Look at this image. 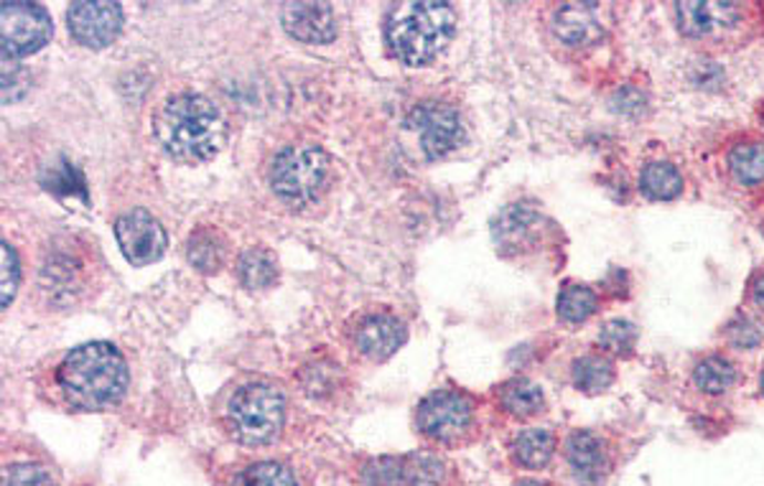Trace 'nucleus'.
Masks as SVG:
<instances>
[{
  "instance_id": "6e6552de",
  "label": "nucleus",
  "mask_w": 764,
  "mask_h": 486,
  "mask_svg": "<svg viewBox=\"0 0 764 486\" xmlns=\"http://www.w3.org/2000/svg\"><path fill=\"white\" fill-rule=\"evenodd\" d=\"M0 36L3 54L27 56L52 39V19L39 3H0Z\"/></svg>"
},
{
  "instance_id": "ddd939ff",
  "label": "nucleus",
  "mask_w": 764,
  "mask_h": 486,
  "mask_svg": "<svg viewBox=\"0 0 764 486\" xmlns=\"http://www.w3.org/2000/svg\"><path fill=\"white\" fill-rule=\"evenodd\" d=\"M551 31L561 41V46L574 49V52L599 46L604 33H607L599 19V6L594 3H566L556 8L551 19Z\"/></svg>"
},
{
  "instance_id": "a878e982",
  "label": "nucleus",
  "mask_w": 764,
  "mask_h": 486,
  "mask_svg": "<svg viewBox=\"0 0 764 486\" xmlns=\"http://www.w3.org/2000/svg\"><path fill=\"white\" fill-rule=\"evenodd\" d=\"M238 278L250 290L271 288L279 278V265L268 250H248L238 263Z\"/></svg>"
},
{
  "instance_id": "9b49d317",
  "label": "nucleus",
  "mask_w": 764,
  "mask_h": 486,
  "mask_svg": "<svg viewBox=\"0 0 764 486\" xmlns=\"http://www.w3.org/2000/svg\"><path fill=\"white\" fill-rule=\"evenodd\" d=\"M70 31L77 44L87 49H105L117 39L123 29V11L117 3H72L70 8Z\"/></svg>"
},
{
  "instance_id": "5701e85b",
  "label": "nucleus",
  "mask_w": 764,
  "mask_h": 486,
  "mask_svg": "<svg viewBox=\"0 0 764 486\" xmlns=\"http://www.w3.org/2000/svg\"><path fill=\"white\" fill-rule=\"evenodd\" d=\"M510 454L520 468L541 472V468L551 464L553 454H556V435L545 429H527L517 433V439L512 441Z\"/></svg>"
},
{
  "instance_id": "2eb2a0df",
  "label": "nucleus",
  "mask_w": 764,
  "mask_h": 486,
  "mask_svg": "<svg viewBox=\"0 0 764 486\" xmlns=\"http://www.w3.org/2000/svg\"><path fill=\"white\" fill-rule=\"evenodd\" d=\"M39 283H41V288L49 293V300L70 306L87 283L85 260H80L77 255L70 257L66 253H56L41 265Z\"/></svg>"
},
{
  "instance_id": "b1692460",
  "label": "nucleus",
  "mask_w": 764,
  "mask_h": 486,
  "mask_svg": "<svg viewBox=\"0 0 764 486\" xmlns=\"http://www.w3.org/2000/svg\"><path fill=\"white\" fill-rule=\"evenodd\" d=\"M500 405L507 415L517 418V421H527V418L543 413L545 395L538 384L531 380H512L507 384H502Z\"/></svg>"
},
{
  "instance_id": "393cba45",
  "label": "nucleus",
  "mask_w": 764,
  "mask_h": 486,
  "mask_svg": "<svg viewBox=\"0 0 764 486\" xmlns=\"http://www.w3.org/2000/svg\"><path fill=\"white\" fill-rule=\"evenodd\" d=\"M601 300L596 296V290L584 286V283H566L558 293V318L568 326H582L599 311Z\"/></svg>"
},
{
  "instance_id": "f704fd0d",
  "label": "nucleus",
  "mask_w": 764,
  "mask_h": 486,
  "mask_svg": "<svg viewBox=\"0 0 764 486\" xmlns=\"http://www.w3.org/2000/svg\"><path fill=\"white\" fill-rule=\"evenodd\" d=\"M0 253H3V278H0V300H3V308L11 306V300L15 296V288H19V281H21V267H19V257H15L13 247L3 242L0 245Z\"/></svg>"
},
{
  "instance_id": "58836bf2",
  "label": "nucleus",
  "mask_w": 764,
  "mask_h": 486,
  "mask_svg": "<svg viewBox=\"0 0 764 486\" xmlns=\"http://www.w3.org/2000/svg\"><path fill=\"white\" fill-rule=\"evenodd\" d=\"M760 123H762V125H764V105H762V107H760Z\"/></svg>"
},
{
  "instance_id": "f03ea898",
  "label": "nucleus",
  "mask_w": 764,
  "mask_h": 486,
  "mask_svg": "<svg viewBox=\"0 0 764 486\" xmlns=\"http://www.w3.org/2000/svg\"><path fill=\"white\" fill-rule=\"evenodd\" d=\"M154 133L166 156L174 161L205 163L220 154L227 125L212 99L195 92H181L166 99L156 113Z\"/></svg>"
},
{
  "instance_id": "39448f33",
  "label": "nucleus",
  "mask_w": 764,
  "mask_h": 486,
  "mask_svg": "<svg viewBox=\"0 0 764 486\" xmlns=\"http://www.w3.org/2000/svg\"><path fill=\"white\" fill-rule=\"evenodd\" d=\"M673 23L688 44L703 49H732L752 36L757 21V6L752 3H719V0H699V3H673Z\"/></svg>"
},
{
  "instance_id": "412c9836",
  "label": "nucleus",
  "mask_w": 764,
  "mask_h": 486,
  "mask_svg": "<svg viewBox=\"0 0 764 486\" xmlns=\"http://www.w3.org/2000/svg\"><path fill=\"white\" fill-rule=\"evenodd\" d=\"M691 380L695 390L703 395L721 398L726 392H732L739 382V367L732 357H726L724 351H709L699 362L693 364Z\"/></svg>"
},
{
  "instance_id": "c85d7f7f",
  "label": "nucleus",
  "mask_w": 764,
  "mask_h": 486,
  "mask_svg": "<svg viewBox=\"0 0 764 486\" xmlns=\"http://www.w3.org/2000/svg\"><path fill=\"white\" fill-rule=\"evenodd\" d=\"M724 339L732 349L754 351L764 341V326L750 311H736L724 326Z\"/></svg>"
},
{
  "instance_id": "f3484780",
  "label": "nucleus",
  "mask_w": 764,
  "mask_h": 486,
  "mask_svg": "<svg viewBox=\"0 0 764 486\" xmlns=\"http://www.w3.org/2000/svg\"><path fill=\"white\" fill-rule=\"evenodd\" d=\"M543 228V216L535 212L531 207L515 204L507 207L498 220L492 224L494 240H498V247L502 253L510 255L512 250H525L527 245H533L538 240V232Z\"/></svg>"
},
{
  "instance_id": "7ed1b4c3",
  "label": "nucleus",
  "mask_w": 764,
  "mask_h": 486,
  "mask_svg": "<svg viewBox=\"0 0 764 486\" xmlns=\"http://www.w3.org/2000/svg\"><path fill=\"white\" fill-rule=\"evenodd\" d=\"M457 31V13L449 3H398L385 23L390 52L402 64L423 66L433 62Z\"/></svg>"
},
{
  "instance_id": "473e14b6",
  "label": "nucleus",
  "mask_w": 764,
  "mask_h": 486,
  "mask_svg": "<svg viewBox=\"0 0 764 486\" xmlns=\"http://www.w3.org/2000/svg\"><path fill=\"white\" fill-rule=\"evenodd\" d=\"M3 486H54V479L46 472V466L21 461V464L3 468Z\"/></svg>"
},
{
  "instance_id": "4c0bfd02",
  "label": "nucleus",
  "mask_w": 764,
  "mask_h": 486,
  "mask_svg": "<svg viewBox=\"0 0 764 486\" xmlns=\"http://www.w3.org/2000/svg\"><path fill=\"white\" fill-rule=\"evenodd\" d=\"M760 392H762V398H764V370L760 372Z\"/></svg>"
},
{
  "instance_id": "4468645a",
  "label": "nucleus",
  "mask_w": 764,
  "mask_h": 486,
  "mask_svg": "<svg viewBox=\"0 0 764 486\" xmlns=\"http://www.w3.org/2000/svg\"><path fill=\"white\" fill-rule=\"evenodd\" d=\"M283 29L304 44H329L337 39V19L329 3H285Z\"/></svg>"
},
{
  "instance_id": "72a5a7b5",
  "label": "nucleus",
  "mask_w": 764,
  "mask_h": 486,
  "mask_svg": "<svg viewBox=\"0 0 764 486\" xmlns=\"http://www.w3.org/2000/svg\"><path fill=\"white\" fill-rule=\"evenodd\" d=\"M29 74L23 72L19 56L3 54V99L6 103H15V99L27 95L29 89Z\"/></svg>"
},
{
  "instance_id": "20e7f679",
  "label": "nucleus",
  "mask_w": 764,
  "mask_h": 486,
  "mask_svg": "<svg viewBox=\"0 0 764 486\" xmlns=\"http://www.w3.org/2000/svg\"><path fill=\"white\" fill-rule=\"evenodd\" d=\"M285 413L289 400L279 384L253 380L230 392L222 410V429L240 446L265 448L281 439Z\"/></svg>"
},
{
  "instance_id": "c9c22d12",
  "label": "nucleus",
  "mask_w": 764,
  "mask_h": 486,
  "mask_svg": "<svg viewBox=\"0 0 764 486\" xmlns=\"http://www.w3.org/2000/svg\"><path fill=\"white\" fill-rule=\"evenodd\" d=\"M744 300H746V306H750L754 311V316H757L762 321L764 318V267H760V271L750 278V286H746Z\"/></svg>"
},
{
  "instance_id": "423d86ee",
  "label": "nucleus",
  "mask_w": 764,
  "mask_h": 486,
  "mask_svg": "<svg viewBox=\"0 0 764 486\" xmlns=\"http://www.w3.org/2000/svg\"><path fill=\"white\" fill-rule=\"evenodd\" d=\"M329 156L316 146H291L273 158L271 189L283 204L304 209L329 187Z\"/></svg>"
},
{
  "instance_id": "2f4dec72",
  "label": "nucleus",
  "mask_w": 764,
  "mask_h": 486,
  "mask_svg": "<svg viewBox=\"0 0 764 486\" xmlns=\"http://www.w3.org/2000/svg\"><path fill=\"white\" fill-rule=\"evenodd\" d=\"M611 110L629 120H637V117H645L650 110V97L648 92L637 85H625L617 89V95L611 97Z\"/></svg>"
},
{
  "instance_id": "bb28decb",
  "label": "nucleus",
  "mask_w": 764,
  "mask_h": 486,
  "mask_svg": "<svg viewBox=\"0 0 764 486\" xmlns=\"http://www.w3.org/2000/svg\"><path fill=\"white\" fill-rule=\"evenodd\" d=\"M406 486H443L449 479V464L433 454L402 456Z\"/></svg>"
},
{
  "instance_id": "a211bd4d",
  "label": "nucleus",
  "mask_w": 764,
  "mask_h": 486,
  "mask_svg": "<svg viewBox=\"0 0 764 486\" xmlns=\"http://www.w3.org/2000/svg\"><path fill=\"white\" fill-rule=\"evenodd\" d=\"M220 486H304V482L285 461L263 458L230 468L220 479Z\"/></svg>"
},
{
  "instance_id": "cd10ccee",
  "label": "nucleus",
  "mask_w": 764,
  "mask_h": 486,
  "mask_svg": "<svg viewBox=\"0 0 764 486\" xmlns=\"http://www.w3.org/2000/svg\"><path fill=\"white\" fill-rule=\"evenodd\" d=\"M187 257L199 273L212 275L220 271L224 263V242L217 237L212 230H199L191 234L187 245Z\"/></svg>"
},
{
  "instance_id": "aec40b11",
  "label": "nucleus",
  "mask_w": 764,
  "mask_h": 486,
  "mask_svg": "<svg viewBox=\"0 0 764 486\" xmlns=\"http://www.w3.org/2000/svg\"><path fill=\"white\" fill-rule=\"evenodd\" d=\"M726 176L739 189H757L764 183V140L744 138L726 150Z\"/></svg>"
},
{
  "instance_id": "dca6fc26",
  "label": "nucleus",
  "mask_w": 764,
  "mask_h": 486,
  "mask_svg": "<svg viewBox=\"0 0 764 486\" xmlns=\"http://www.w3.org/2000/svg\"><path fill=\"white\" fill-rule=\"evenodd\" d=\"M357 349L363 351L365 357L375 359V362H383L396 355L406 341V326H402L396 316L388 314H377L367 316L363 324L357 326L355 334Z\"/></svg>"
},
{
  "instance_id": "6ab92c4d",
  "label": "nucleus",
  "mask_w": 764,
  "mask_h": 486,
  "mask_svg": "<svg viewBox=\"0 0 764 486\" xmlns=\"http://www.w3.org/2000/svg\"><path fill=\"white\" fill-rule=\"evenodd\" d=\"M637 189H640V194L645 199L655 201V204H670V201L683 197L685 176L673 161L655 158V161H648L640 169Z\"/></svg>"
},
{
  "instance_id": "c756f323",
  "label": "nucleus",
  "mask_w": 764,
  "mask_h": 486,
  "mask_svg": "<svg viewBox=\"0 0 764 486\" xmlns=\"http://www.w3.org/2000/svg\"><path fill=\"white\" fill-rule=\"evenodd\" d=\"M637 326L627 318H611L599 329V347L607 357H629L637 347Z\"/></svg>"
},
{
  "instance_id": "1a4fd4ad",
  "label": "nucleus",
  "mask_w": 764,
  "mask_h": 486,
  "mask_svg": "<svg viewBox=\"0 0 764 486\" xmlns=\"http://www.w3.org/2000/svg\"><path fill=\"white\" fill-rule=\"evenodd\" d=\"M408 128L421 136L423 154L436 161L453 154L464 140V123L451 105L423 103L408 115Z\"/></svg>"
},
{
  "instance_id": "9d476101",
  "label": "nucleus",
  "mask_w": 764,
  "mask_h": 486,
  "mask_svg": "<svg viewBox=\"0 0 764 486\" xmlns=\"http://www.w3.org/2000/svg\"><path fill=\"white\" fill-rule=\"evenodd\" d=\"M115 237L123 255L133 265L156 263L166 250V232L161 222L146 209H133L115 222Z\"/></svg>"
},
{
  "instance_id": "e433bc0d",
  "label": "nucleus",
  "mask_w": 764,
  "mask_h": 486,
  "mask_svg": "<svg viewBox=\"0 0 764 486\" xmlns=\"http://www.w3.org/2000/svg\"><path fill=\"white\" fill-rule=\"evenodd\" d=\"M512 486H551V484H543V482H535V479H523V482H517Z\"/></svg>"
},
{
  "instance_id": "0eeeda50",
  "label": "nucleus",
  "mask_w": 764,
  "mask_h": 486,
  "mask_svg": "<svg viewBox=\"0 0 764 486\" xmlns=\"http://www.w3.org/2000/svg\"><path fill=\"white\" fill-rule=\"evenodd\" d=\"M416 429L436 446L461 448L477 439L474 400L457 390H439L421 400L416 410Z\"/></svg>"
},
{
  "instance_id": "f8f14e48",
  "label": "nucleus",
  "mask_w": 764,
  "mask_h": 486,
  "mask_svg": "<svg viewBox=\"0 0 764 486\" xmlns=\"http://www.w3.org/2000/svg\"><path fill=\"white\" fill-rule=\"evenodd\" d=\"M566 464L578 484L596 486L607 479L611 468V448L596 431L578 429L566 439Z\"/></svg>"
},
{
  "instance_id": "4be33fe9",
  "label": "nucleus",
  "mask_w": 764,
  "mask_h": 486,
  "mask_svg": "<svg viewBox=\"0 0 764 486\" xmlns=\"http://www.w3.org/2000/svg\"><path fill=\"white\" fill-rule=\"evenodd\" d=\"M617 380V367L607 355H584L571 364V382L584 395H601Z\"/></svg>"
},
{
  "instance_id": "f257e3e1",
  "label": "nucleus",
  "mask_w": 764,
  "mask_h": 486,
  "mask_svg": "<svg viewBox=\"0 0 764 486\" xmlns=\"http://www.w3.org/2000/svg\"><path fill=\"white\" fill-rule=\"evenodd\" d=\"M54 384L66 408L80 413L107 410L128 390V364L107 341H90L66 351L56 364Z\"/></svg>"
},
{
  "instance_id": "7c9ffc66",
  "label": "nucleus",
  "mask_w": 764,
  "mask_h": 486,
  "mask_svg": "<svg viewBox=\"0 0 764 486\" xmlns=\"http://www.w3.org/2000/svg\"><path fill=\"white\" fill-rule=\"evenodd\" d=\"M365 486H406V472H402V456H385L365 466Z\"/></svg>"
}]
</instances>
